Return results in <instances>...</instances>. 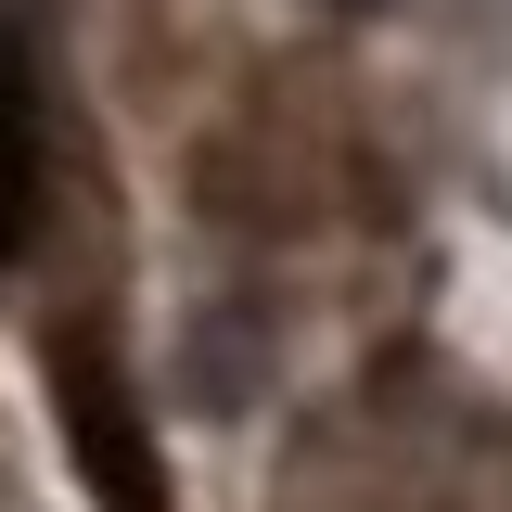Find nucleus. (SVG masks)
I'll use <instances>...</instances> for the list:
<instances>
[{
	"label": "nucleus",
	"instance_id": "obj_1",
	"mask_svg": "<svg viewBox=\"0 0 512 512\" xmlns=\"http://www.w3.org/2000/svg\"><path fill=\"white\" fill-rule=\"evenodd\" d=\"M0 180H13V116H0Z\"/></svg>",
	"mask_w": 512,
	"mask_h": 512
}]
</instances>
